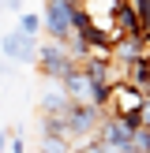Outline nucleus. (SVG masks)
Masks as SVG:
<instances>
[{"label": "nucleus", "instance_id": "f257e3e1", "mask_svg": "<svg viewBox=\"0 0 150 153\" xmlns=\"http://www.w3.org/2000/svg\"><path fill=\"white\" fill-rule=\"evenodd\" d=\"M75 0H45V11H41V30L49 41L68 45L75 34Z\"/></svg>", "mask_w": 150, "mask_h": 153}, {"label": "nucleus", "instance_id": "f03ea898", "mask_svg": "<svg viewBox=\"0 0 150 153\" xmlns=\"http://www.w3.org/2000/svg\"><path fill=\"white\" fill-rule=\"evenodd\" d=\"M38 71H41V79H49V82H60L68 71H75L79 67V60L68 52V45H60V41H38Z\"/></svg>", "mask_w": 150, "mask_h": 153}, {"label": "nucleus", "instance_id": "7ed1b4c3", "mask_svg": "<svg viewBox=\"0 0 150 153\" xmlns=\"http://www.w3.org/2000/svg\"><path fill=\"white\" fill-rule=\"evenodd\" d=\"M142 105H146V94H139L128 79H120V82H112V86H109L105 116H131V112H142Z\"/></svg>", "mask_w": 150, "mask_h": 153}, {"label": "nucleus", "instance_id": "20e7f679", "mask_svg": "<svg viewBox=\"0 0 150 153\" xmlns=\"http://www.w3.org/2000/svg\"><path fill=\"white\" fill-rule=\"evenodd\" d=\"M0 56L11 64H38V37L22 34V30H8L0 34Z\"/></svg>", "mask_w": 150, "mask_h": 153}, {"label": "nucleus", "instance_id": "39448f33", "mask_svg": "<svg viewBox=\"0 0 150 153\" xmlns=\"http://www.w3.org/2000/svg\"><path fill=\"white\" fill-rule=\"evenodd\" d=\"M112 26L124 37H142V26H139V15H135L131 0H112Z\"/></svg>", "mask_w": 150, "mask_h": 153}, {"label": "nucleus", "instance_id": "423d86ee", "mask_svg": "<svg viewBox=\"0 0 150 153\" xmlns=\"http://www.w3.org/2000/svg\"><path fill=\"white\" fill-rule=\"evenodd\" d=\"M98 142L101 146H131V131L124 127L120 116H105L101 127H98Z\"/></svg>", "mask_w": 150, "mask_h": 153}, {"label": "nucleus", "instance_id": "0eeeda50", "mask_svg": "<svg viewBox=\"0 0 150 153\" xmlns=\"http://www.w3.org/2000/svg\"><path fill=\"white\" fill-rule=\"evenodd\" d=\"M68 105H71V97L64 94V86H60V82H52V86L41 90V116H64Z\"/></svg>", "mask_w": 150, "mask_h": 153}, {"label": "nucleus", "instance_id": "6e6552de", "mask_svg": "<svg viewBox=\"0 0 150 153\" xmlns=\"http://www.w3.org/2000/svg\"><path fill=\"white\" fill-rule=\"evenodd\" d=\"M60 86H64V94L71 97V101H86V105H90V79L82 75V67L68 71L64 79H60Z\"/></svg>", "mask_w": 150, "mask_h": 153}, {"label": "nucleus", "instance_id": "1a4fd4ad", "mask_svg": "<svg viewBox=\"0 0 150 153\" xmlns=\"http://www.w3.org/2000/svg\"><path fill=\"white\" fill-rule=\"evenodd\" d=\"M15 30H22V34L38 37V34H41V15H38V11H22V15H15Z\"/></svg>", "mask_w": 150, "mask_h": 153}, {"label": "nucleus", "instance_id": "9d476101", "mask_svg": "<svg viewBox=\"0 0 150 153\" xmlns=\"http://www.w3.org/2000/svg\"><path fill=\"white\" fill-rule=\"evenodd\" d=\"M131 149H135V153H150V127L131 131Z\"/></svg>", "mask_w": 150, "mask_h": 153}, {"label": "nucleus", "instance_id": "9b49d317", "mask_svg": "<svg viewBox=\"0 0 150 153\" xmlns=\"http://www.w3.org/2000/svg\"><path fill=\"white\" fill-rule=\"evenodd\" d=\"M8 153H26V142H22L19 134H11V142H8Z\"/></svg>", "mask_w": 150, "mask_h": 153}, {"label": "nucleus", "instance_id": "f8f14e48", "mask_svg": "<svg viewBox=\"0 0 150 153\" xmlns=\"http://www.w3.org/2000/svg\"><path fill=\"white\" fill-rule=\"evenodd\" d=\"M4 11H11V15H22V0H4Z\"/></svg>", "mask_w": 150, "mask_h": 153}, {"label": "nucleus", "instance_id": "ddd939ff", "mask_svg": "<svg viewBox=\"0 0 150 153\" xmlns=\"http://www.w3.org/2000/svg\"><path fill=\"white\" fill-rule=\"evenodd\" d=\"M15 131H0V153H8V142H11Z\"/></svg>", "mask_w": 150, "mask_h": 153}, {"label": "nucleus", "instance_id": "4468645a", "mask_svg": "<svg viewBox=\"0 0 150 153\" xmlns=\"http://www.w3.org/2000/svg\"><path fill=\"white\" fill-rule=\"evenodd\" d=\"M71 153H101V146L94 142V146H82V149H71Z\"/></svg>", "mask_w": 150, "mask_h": 153}]
</instances>
